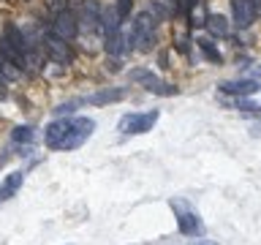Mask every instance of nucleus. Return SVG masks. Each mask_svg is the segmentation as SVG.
I'll return each mask as SVG.
<instances>
[{
    "label": "nucleus",
    "instance_id": "obj_1",
    "mask_svg": "<svg viewBox=\"0 0 261 245\" xmlns=\"http://www.w3.org/2000/svg\"><path fill=\"white\" fill-rule=\"evenodd\" d=\"M95 122L90 117H65L49 122L44 131V139L52 150H76L93 136Z\"/></svg>",
    "mask_w": 261,
    "mask_h": 245
},
{
    "label": "nucleus",
    "instance_id": "obj_2",
    "mask_svg": "<svg viewBox=\"0 0 261 245\" xmlns=\"http://www.w3.org/2000/svg\"><path fill=\"white\" fill-rule=\"evenodd\" d=\"M55 14H52V24H49V30L55 33V36H60L65 41H73L79 33V16L73 14V8L65 3H55Z\"/></svg>",
    "mask_w": 261,
    "mask_h": 245
},
{
    "label": "nucleus",
    "instance_id": "obj_18",
    "mask_svg": "<svg viewBox=\"0 0 261 245\" xmlns=\"http://www.w3.org/2000/svg\"><path fill=\"white\" fill-rule=\"evenodd\" d=\"M130 6H134V0H114V11H117L120 19H128L130 16Z\"/></svg>",
    "mask_w": 261,
    "mask_h": 245
},
{
    "label": "nucleus",
    "instance_id": "obj_17",
    "mask_svg": "<svg viewBox=\"0 0 261 245\" xmlns=\"http://www.w3.org/2000/svg\"><path fill=\"white\" fill-rule=\"evenodd\" d=\"M207 11H204V6H201V0H196V3H193V8H191V24H193V28H196V24H204V22H207Z\"/></svg>",
    "mask_w": 261,
    "mask_h": 245
},
{
    "label": "nucleus",
    "instance_id": "obj_15",
    "mask_svg": "<svg viewBox=\"0 0 261 245\" xmlns=\"http://www.w3.org/2000/svg\"><path fill=\"white\" fill-rule=\"evenodd\" d=\"M196 44H199V49H201V55L207 57L210 63H223V55H220V49H218L215 44H212L210 38H199V41H196Z\"/></svg>",
    "mask_w": 261,
    "mask_h": 245
},
{
    "label": "nucleus",
    "instance_id": "obj_3",
    "mask_svg": "<svg viewBox=\"0 0 261 245\" xmlns=\"http://www.w3.org/2000/svg\"><path fill=\"white\" fill-rule=\"evenodd\" d=\"M155 22L158 19L152 16V11L136 14L134 24H130V36H128L134 49H139V52H147V49H150V44L155 41Z\"/></svg>",
    "mask_w": 261,
    "mask_h": 245
},
{
    "label": "nucleus",
    "instance_id": "obj_21",
    "mask_svg": "<svg viewBox=\"0 0 261 245\" xmlns=\"http://www.w3.org/2000/svg\"><path fill=\"white\" fill-rule=\"evenodd\" d=\"M253 3H256V6H258V8H261V0H253Z\"/></svg>",
    "mask_w": 261,
    "mask_h": 245
},
{
    "label": "nucleus",
    "instance_id": "obj_7",
    "mask_svg": "<svg viewBox=\"0 0 261 245\" xmlns=\"http://www.w3.org/2000/svg\"><path fill=\"white\" fill-rule=\"evenodd\" d=\"M101 14H103V6L98 0H82V8H79V28H85L90 36H95L101 28Z\"/></svg>",
    "mask_w": 261,
    "mask_h": 245
},
{
    "label": "nucleus",
    "instance_id": "obj_22",
    "mask_svg": "<svg viewBox=\"0 0 261 245\" xmlns=\"http://www.w3.org/2000/svg\"><path fill=\"white\" fill-rule=\"evenodd\" d=\"M166 3H177V0H166Z\"/></svg>",
    "mask_w": 261,
    "mask_h": 245
},
{
    "label": "nucleus",
    "instance_id": "obj_12",
    "mask_svg": "<svg viewBox=\"0 0 261 245\" xmlns=\"http://www.w3.org/2000/svg\"><path fill=\"white\" fill-rule=\"evenodd\" d=\"M103 36H106V52H109V55H114V57H117V55H122V52H125V44H128V38L125 36H122V30H114V33H103Z\"/></svg>",
    "mask_w": 261,
    "mask_h": 245
},
{
    "label": "nucleus",
    "instance_id": "obj_20",
    "mask_svg": "<svg viewBox=\"0 0 261 245\" xmlns=\"http://www.w3.org/2000/svg\"><path fill=\"white\" fill-rule=\"evenodd\" d=\"M253 134H256V136H261V122H256V126H253Z\"/></svg>",
    "mask_w": 261,
    "mask_h": 245
},
{
    "label": "nucleus",
    "instance_id": "obj_14",
    "mask_svg": "<svg viewBox=\"0 0 261 245\" xmlns=\"http://www.w3.org/2000/svg\"><path fill=\"white\" fill-rule=\"evenodd\" d=\"M177 226H179V232L182 234H196L201 229V220L193 215V212H179L177 215Z\"/></svg>",
    "mask_w": 261,
    "mask_h": 245
},
{
    "label": "nucleus",
    "instance_id": "obj_9",
    "mask_svg": "<svg viewBox=\"0 0 261 245\" xmlns=\"http://www.w3.org/2000/svg\"><path fill=\"white\" fill-rule=\"evenodd\" d=\"M125 95H128V90H125V87H106V90H101V93H93V95H87V104H93V106L117 104V101H122Z\"/></svg>",
    "mask_w": 261,
    "mask_h": 245
},
{
    "label": "nucleus",
    "instance_id": "obj_19",
    "mask_svg": "<svg viewBox=\"0 0 261 245\" xmlns=\"http://www.w3.org/2000/svg\"><path fill=\"white\" fill-rule=\"evenodd\" d=\"M237 109H245V112H250V109H258V106H253L250 101H240V104H237Z\"/></svg>",
    "mask_w": 261,
    "mask_h": 245
},
{
    "label": "nucleus",
    "instance_id": "obj_5",
    "mask_svg": "<svg viewBox=\"0 0 261 245\" xmlns=\"http://www.w3.org/2000/svg\"><path fill=\"white\" fill-rule=\"evenodd\" d=\"M41 46H44V52H46L49 60H55L57 65H71L73 49L68 46V41H65V38L55 36L52 30H46V33H41Z\"/></svg>",
    "mask_w": 261,
    "mask_h": 245
},
{
    "label": "nucleus",
    "instance_id": "obj_4",
    "mask_svg": "<svg viewBox=\"0 0 261 245\" xmlns=\"http://www.w3.org/2000/svg\"><path fill=\"white\" fill-rule=\"evenodd\" d=\"M158 122V109H150V112H130V114H122L117 128L120 134L125 136H136V134H147L152 131V126Z\"/></svg>",
    "mask_w": 261,
    "mask_h": 245
},
{
    "label": "nucleus",
    "instance_id": "obj_11",
    "mask_svg": "<svg viewBox=\"0 0 261 245\" xmlns=\"http://www.w3.org/2000/svg\"><path fill=\"white\" fill-rule=\"evenodd\" d=\"M24 183V175L22 172H11V175H6V180L0 183V202L11 199V196H16V191L22 188Z\"/></svg>",
    "mask_w": 261,
    "mask_h": 245
},
{
    "label": "nucleus",
    "instance_id": "obj_8",
    "mask_svg": "<svg viewBox=\"0 0 261 245\" xmlns=\"http://www.w3.org/2000/svg\"><path fill=\"white\" fill-rule=\"evenodd\" d=\"M231 14H234V24L237 28H250L256 22L258 6L253 0H231Z\"/></svg>",
    "mask_w": 261,
    "mask_h": 245
},
{
    "label": "nucleus",
    "instance_id": "obj_13",
    "mask_svg": "<svg viewBox=\"0 0 261 245\" xmlns=\"http://www.w3.org/2000/svg\"><path fill=\"white\" fill-rule=\"evenodd\" d=\"M204 24H207V30H210L215 38H226V36H228V22H226V16H220V14H210Z\"/></svg>",
    "mask_w": 261,
    "mask_h": 245
},
{
    "label": "nucleus",
    "instance_id": "obj_10",
    "mask_svg": "<svg viewBox=\"0 0 261 245\" xmlns=\"http://www.w3.org/2000/svg\"><path fill=\"white\" fill-rule=\"evenodd\" d=\"M220 90L223 93H228V95H240V98H245V95H253L258 90V82H253V79H240V82H223L220 85Z\"/></svg>",
    "mask_w": 261,
    "mask_h": 245
},
{
    "label": "nucleus",
    "instance_id": "obj_16",
    "mask_svg": "<svg viewBox=\"0 0 261 245\" xmlns=\"http://www.w3.org/2000/svg\"><path fill=\"white\" fill-rule=\"evenodd\" d=\"M11 139L14 142H33V139H36V131H33L30 126H16Z\"/></svg>",
    "mask_w": 261,
    "mask_h": 245
},
{
    "label": "nucleus",
    "instance_id": "obj_6",
    "mask_svg": "<svg viewBox=\"0 0 261 245\" xmlns=\"http://www.w3.org/2000/svg\"><path fill=\"white\" fill-rule=\"evenodd\" d=\"M130 82L142 85L144 90H150L155 95H177V87L169 85V82H163L161 77H155L150 68H130Z\"/></svg>",
    "mask_w": 261,
    "mask_h": 245
}]
</instances>
